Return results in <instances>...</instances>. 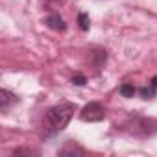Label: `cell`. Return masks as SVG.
I'll return each mask as SVG.
<instances>
[{"label": "cell", "instance_id": "cell-2", "mask_svg": "<svg viewBox=\"0 0 157 157\" xmlns=\"http://www.w3.org/2000/svg\"><path fill=\"white\" fill-rule=\"evenodd\" d=\"M80 118L85 120V122H100V120L105 118V109H104L98 102H91V104H87V105L82 109Z\"/></svg>", "mask_w": 157, "mask_h": 157}, {"label": "cell", "instance_id": "cell-7", "mask_svg": "<svg viewBox=\"0 0 157 157\" xmlns=\"http://www.w3.org/2000/svg\"><path fill=\"white\" fill-rule=\"evenodd\" d=\"M120 94L124 96V98H133V94L137 93V89L131 85V83H124V85H120Z\"/></svg>", "mask_w": 157, "mask_h": 157}, {"label": "cell", "instance_id": "cell-6", "mask_svg": "<svg viewBox=\"0 0 157 157\" xmlns=\"http://www.w3.org/2000/svg\"><path fill=\"white\" fill-rule=\"evenodd\" d=\"M83 153H85L83 148H80L74 142H67V146H63L59 150V155H83Z\"/></svg>", "mask_w": 157, "mask_h": 157}, {"label": "cell", "instance_id": "cell-11", "mask_svg": "<svg viewBox=\"0 0 157 157\" xmlns=\"http://www.w3.org/2000/svg\"><path fill=\"white\" fill-rule=\"evenodd\" d=\"M21 153H22V155H32V153H35V151H33V150H28V148H19V150L13 151V155H21Z\"/></svg>", "mask_w": 157, "mask_h": 157}, {"label": "cell", "instance_id": "cell-4", "mask_svg": "<svg viewBox=\"0 0 157 157\" xmlns=\"http://www.w3.org/2000/svg\"><path fill=\"white\" fill-rule=\"evenodd\" d=\"M44 24L48 26V28H52V30H56V32H65L67 30V24H65V21L57 15V13H54V15H48L46 19H44Z\"/></svg>", "mask_w": 157, "mask_h": 157}, {"label": "cell", "instance_id": "cell-5", "mask_svg": "<svg viewBox=\"0 0 157 157\" xmlns=\"http://www.w3.org/2000/svg\"><path fill=\"white\" fill-rule=\"evenodd\" d=\"M139 93H140V96H142L144 100H151V98H155V94H157V76H153V78H151V82L148 83V87H142Z\"/></svg>", "mask_w": 157, "mask_h": 157}, {"label": "cell", "instance_id": "cell-9", "mask_svg": "<svg viewBox=\"0 0 157 157\" xmlns=\"http://www.w3.org/2000/svg\"><path fill=\"white\" fill-rule=\"evenodd\" d=\"M93 57H94V65L96 67H102L105 63V59H107V54H105V50H96L93 54Z\"/></svg>", "mask_w": 157, "mask_h": 157}, {"label": "cell", "instance_id": "cell-10", "mask_svg": "<svg viewBox=\"0 0 157 157\" xmlns=\"http://www.w3.org/2000/svg\"><path fill=\"white\" fill-rule=\"evenodd\" d=\"M72 83H74V85H78V87L85 85V76H82V74H76V76L72 78Z\"/></svg>", "mask_w": 157, "mask_h": 157}, {"label": "cell", "instance_id": "cell-1", "mask_svg": "<svg viewBox=\"0 0 157 157\" xmlns=\"http://www.w3.org/2000/svg\"><path fill=\"white\" fill-rule=\"evenodd\" d=\"M76 111H78V105L72 104V102H63V104H57V105L50 107L46 111V117H44V122H43L44 135L52 137V135L63 131Z\"/></svg>", "mask_w": 157, "mask_h": 157}, {"label": "cell", "instance_id": "cell-8", "mask_svg": "<svg viewBox=\"0 0 157 157\" xmlns=\"http://www.w3.org/2000/svg\"><path fill=\"white\" fill-rule=\"evenodd\" d=\"M78 24H80V30H82V32H87V30L91 28L89 15H87V13H80V15H78Z\"/></svg>", "mask_w": 157, "mask_h": 157}, {"label": "cell", "instance_id": "cell-3", "mask_svg": "<svg viewBox=\"0 0 157 157\" xmlns=\"http://www.w3.org/2000/svg\"><path fill=\"white\" fill-rule=\"evenodd\" d=\"M17 102H19V98H17L13 93H10V91H6V89L0 91V111H2V113H8L10 105H11V104H17Z\"/></svg>", "mask_w": 157, "mask_h": 157}]
</instances>
